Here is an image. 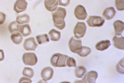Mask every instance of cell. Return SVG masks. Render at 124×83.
Instances as JSON below:
<instances>
[{"instance_id":"cell-1","label":"cell","mask_w":124,"mask_h":83,"mask_svg":"<svg viewBox=\"0 0 124 83\" xmlns=\"http://www.w3.org/2000/svg\"><path fill=\"white\" fill-rule=\"evenodd\" d=\"M67 11L65 9L61 7H58L52 12V17L54 25L56 28L62 30L66 26L64 18L66 17Z\"/></svg>"},{"instance_id":"cell-2","label":"cell","mask_w":124,"mask_h":83,"mask_svg":"<svg viewBox=\"0 0 124 83\" xmlns=\"http://www.w3.org/2000/svg\"><path fill=\"white\" fill-rule=\"evenodd\" d=\"M68 56L62 54L60 53H56L53 54L51 58L50 62L52 65L54 67H65L66 61Z\"/></svg>"},{"instance_id":"cell-3","label":"cell","mask_w":124,"mask_h":83,"mask_svg":"<svg viewBox=\"0 0 124 83\" xmlns=\"http://www.w3.org/2000/svg\"><path fill=\"white\" fill-rule=\"evenodd\" d=\"M87 27L84 22H78L74 29V34L75 37L77 39L82 38L84 37L86 32Z\"/></svg>"},{"instance_id":"cell-4","label":"cell","mask_w":124,"mask_h":83,"mask_svg":"<svg viewBox=\"0 0 124 83\" xmlns=\"http://www.w3.org/2000/svg\"><path fill=\"white\" fill-rule=\"evenodd\" d=\"M23 61L26 65L34 66L37 64L38 59L36 55L34 53H25L23 55Z\"/></svg>"},{"instance_id":"cell-5","label":"cell","mask_w":124,"mask_h":83,"mask_svg":"<svg viewBox=\"0 0 124 83\" xmlns=\"http://www.w3.org/2000/svg\"><path fill=\"white\" fill-rule=\"evenodd\" d=\"M86 21L88 26L90 27H101L103 25L105 20L103 17L100 16H90Z\"/></svg>"},{"instance_id":"cell-6","label":"cell","mask_w":124,"mask_h":83,"mask_svg":"<svg viewBox=\"0 0 124 83\" xmlns=\"http://www.w3.org/2000/svg\"><path fill=\"white\" fill-rule=\"evenodd\" d=\"M82 46V42L76 37H72L69 41V47L72 53L76 54L78 50Z\"/></svg>"},{"instance_id":"cell-7","label":"cell","mask_w":124,"mask_h":83,"mask_svg":"<svg viewBox=\"0 0 124 83\" xmlns=\"http://www.w3.org/2000/svg\"><path fill=\"white\" fill-rule=\"evenodd\" d=\"M74 15L78 20H84L87 17V13L85 8L82 5H78L75 8Z\"/></svg>"},{"instance_id":"cell-8","label":"cell","mask_w":124,"mask_h":83,"mask_svg":"<svg viewBox=\"0 0 124 83\" xmlns=\"http://www.w3.org/2000/svg\"><path fill=\"white\" fill-rule=\"evenodd\" d=\"M38 46L34 37H31L26 39L23 43V48L27 51H34Z\"/></svg>"},{"instance_id":"cell-9","label":"cell","mask_w":124,"mask_h":83,"mask_svg":"<svg viewBox=\"0 0 124 83\" xmlns=\"http://www.w3.org/2000/svg\"><path fill=\"white\" fill-rule=\"evenodd\" d=\"M98 77V72L95 71H90L83 76L82 82L85 83H94Z\"/></svg>"},{"instance_id":"cell-10","label":"cell","mask_w":124,"mask_h":83,"mask_svg":"<svg viewBox=\"0 0 124 83\" xmlns=\"http://www.w3.org/2000/svg\"><path fill=\"white\" fill-rule=\"evenodd\" d=\"M28 3L26 0H17L14 4L13 9L17 13L23 12L26 10Z\"/></svg>"},{"instance_id":"cell-11","label":"cell","mask_w":124,"mask_h":83,"mask_svg":"<svg viewBox=\"0 0 124 83\" xmlns=\"http://www.w3.org/2000/svg\"><path fill=\"white\" fill-rule=\"evenodd\" d=\"M54 71L50 66L45 67L41 71V77L44 81H48V80L52 79L53 76Z\"/></svg>"},{"instance_id":"cell-12","label":"cell","mask_w":124,"mask_h":83,"mask_svg":"<svg viewBox=\"0 0 124 83\" xmlns=\"http://www.w3.org/2000/svg\"><path fill=\"white\" fill-rule=\"evenodd\" d=\"M114 46L117 49L120 50L124 49V37L122 35L121 36H117L116 35L112 39Z\"/></svg>"},{"instance_id":"cell-13","label":"cell","mask_w":124,"mask_h":83,"mask_svg":"<svg viewBox=\"0 0 124 83\" xmlns=\"http://www.w3.org/2000/svg\"><path fill=\"white\" fill-rule=\"evenodd\" d=\"M58 0H44V5L48 11L53 12L58 8Z\"/></svg>"},{"instance_id":"cell-14","label":"cell","mask_w":124,"mask_h":83,"mask_svg":"<svg viewBox=\"0 0 124 83\" xmlns=\"http://www.w3.org/2000/svg\"><path fill=\"white\" fill-rule=\"evenodd\" d=\"M116 14V11L114 7H109L106 8L104 10L103 12V17L106 19V20H111L115 16Z\"/></svg>"},{"instance_id":"cell-15","label":"cell","mask_w":124,"mask_h":83,"mask_svg":"<svg viewBox=\"0 0 124 83\" xmlns=\"http://www.w3.org/2000/svg\"><path fill=\"white\" fill-rule=\"evenodd\" d=\"M114 28L115 29V32L117 36H121L124 30V24L122 20H117L114 23Z\"/></svg>"},{"instance_id":"cell-16","label":"cell","mask_w":124,"mask_h":83,"mask_svg":"<svg viewBox=\"0 0 124 83\" xmlns=\"http://www.w3.org/2000/svg\"><path fill=\"white\" fill-rule=\"evenodd\" d=\"M110 46H111V42L109 40H102V41L97 43L95 48L98 50L103 51L107 49Z\"/></svg>"},{"instance_id":"cell-17","label":"cell","mask_w":124,"mask_h":83,"mask_svg":"<svg viewBox=\"0 0 124 83\" xmlns=\"http://www.w3.org/2000/svg\"><path fill=\"white\" fill-rule=\"evenodd\" d=\"M48 35L50 40L53 41H58L61 38V33L55 29H51L48 33Z\"/></svg>"},{"instance_id":"cell-18","label":"cell","mask_w":124,"mask_h":83,"mask_svg":"<svg viewBox=\"0 0 124 83\" xmlns=\"http://www.w3.org/2000/svg\"><path fill=\"white\" fill-rule=\"evenodd\" d=\"M11 39L15 44L19 45L23 41V37L22 34L19 32H17L12 34L11 36Z\"/></svg>"},{"instance_id":"cell-19","label":"cell","mask_w":124,"mask_h":83,"mask_svg":"<svg viewBox=\"0 0 124 83\" xmlns=\"http://www.w3.org/2000/svg\"><path fill=\"white\" fill-rule=\"evenodd\" d=\"M19 32L23 37H27L31 33V29L28 24L20 26Z\"/></svg>"},{"instance_id":"cell-20","label":"cell","mask_w":124,"mask_h":83,"mask_svg":"<svg viewBox=\"0 0 124 83\" xmlns=\"http://www.w3.org/2000/svg\"><path fill=\"white\" fill-rule=\"evenodd\" d=\"M92 52L90 47L86 46H82L78 50L76 54L80 56V57H86L90 54Z\"/></svg>"},{"instance_id":"cell-21","label":"cell","mask_w":124,"mask_h":83,"mask_svg":"<svg viewBox=\"0 0 124 83\" xmlns=\"http://www.w3.org/2000/svg\"><path fill=\"white\" fill-rule=\"evenodd\" d=\"M16 21L19 24H28L30 21V17L27 14H23L18 16L16 18Z\"/></svg>"},{"instance_id":"cell-22","label":"cell","mask_w":124,"mask_h":83,"mask_svg":"<svg viewBox=\"0 0 124 83\" xmlns=\"http://www.w3.org/2000/svg\"><path fill=\"white\" fill-rule=\"evenodd\" d=\"M87 72V70L83 66H77L75 70V76L78 78H82Z\"/></svg>"},{"instance_id":"cell-23","label":"cell","mask_w":124,"mask_h":83,"mask_svg":"<svg viewBox=\"0 0 124 83\" xmlns=\"http://www.w3.org/2000/svg\"><path fill=\"white\" fill-rule=\"evenodd\" d=\"M19 28L20 24H19L16 21H12L8 26L9 30L11 34L19 31Z\"/></svg>"},{"instance_id":"cell-24","label":"cell","mask_w":124,"mask_h":83,"mask_svg":"<svg viewBox=\"0 0 124 83\" xmlns=\"http://www.w3.org/2000/svg\"><path fill=\"white\" fill-rule=\"evenodd\" d=\"M36 38L39 45L45 44V43H47L50 41L49 38H48V37L46 34L39 35V36H36Z\"/></svg>"},{"instance_id":"cell-25","label":"cell","mask_w":124,"mask_h":83,"mask_svg":"<svg viewBox=\"0 0 124 83\" xmlns=\"http://www.w3.org/2000/svg\"><path fill=\"white\" fill-rule=\"evenodd\" d=\"M23 74L24 76L28 77L29 78H31L33 77L34 75V71L32 68L25 67L23 70Z\"/></svg>"},{"instance_id":"cell-26","label":"cell","mask_w":124,"mask_h":83,"mask_svg":"<svg viewBox=\"0 0 124 83\" xmlns=\"http://www.w3.org/2000/svg\"><path fill=\"white\" fill-rule=\"evenodd\" d=\"M124 59L123 58L116 65V70L120 74H124Z\"/></svg>"},{"instance_id":"cell-27","label":"cell","mask_w":124,"mask_h":83,"mask_svg":"<svg viewBox=\"0 0 124 83\" xmlns=\"http://www.w3.org/2000/svg\"><path fill=\"white\" fill-rule=\"evenodd\" d=\"M124 0H115V5L118 11L124 10Z\"/></svg>"},{"instance_id":"cell-28","label":"cell","mask_w":124,"mask_h":83,"mask_svg":"<svg viewBox=\"0 0 124 83\" xmlns=\"http://www.w3.org/2000/svg\"><path fill=\"white\" fill-rule=\"evenodd\" d=\"M66 65L68 67H76V61L74 58L68 56L66 61Z\"/></svg>"},{"instance_id":"cell-29","label":"cell","mask_w":124,"mask_h":83,"mask_svg":"<svg viewBox=\"0 0 124 83\" xmlns=\"http://www.w3.org/2000/svg\"><path fill=\"white\" fill-rule=\"evenodd\" d=\"M59 4L63 7H67L70 4V0H58Z\"/></svg>"},{"instance_id":"cell-30","label":"cell","mask_w":124,"mask_h":83,"mask_svg":"<svg viewBox=\"0 0 124 83\" xmlns=\"http://www.w3.org/2000/svg\"><path fill=\"white\" fill-rule=\"evenodd\" d=\"M5 19H6V15L4 13L0 12V25H2L5 22Z\"/></svg>"},{"instance_id":"cell-31","label":"cell","mask_w":124,"mask_h":83,"mask_svg":"<svg viewBox=\"0 0 124 83\" xmlns=\"http://www.w3.org/2000/svg\"><path fill=\"white\" fill-rule=\"evenodd\" d=\"M32 82V80L29 78H27V77H22L20 79L19 83H31Z\"/></svg>"},{"instance_id":"cell-32","label":"cell","mask_w":124,"mask_h":83,"mask_svg":"<svg viewBox=\"0 0 124 83\" xmlns=\"http://www.w3.org/2000/svg\"><path fill=\"white\" fill-rule=\"evenodd\" d=\"M4 59V53L3 50L0 49V61H2Z\"/></svg>"},{"instance_id":"cell-33","label":"cell","mask_w":124,"mask_h":83,"mask_svg":"<svg viewBox=\"0 0 124 83\" xmlns=\"http://www.w3.org/2000/svg\"><path fill=\"white\" fill-rule=\"evenodd\" d=\"M29 1H32V0H29Z\"/></svg>"}]
</instances>
